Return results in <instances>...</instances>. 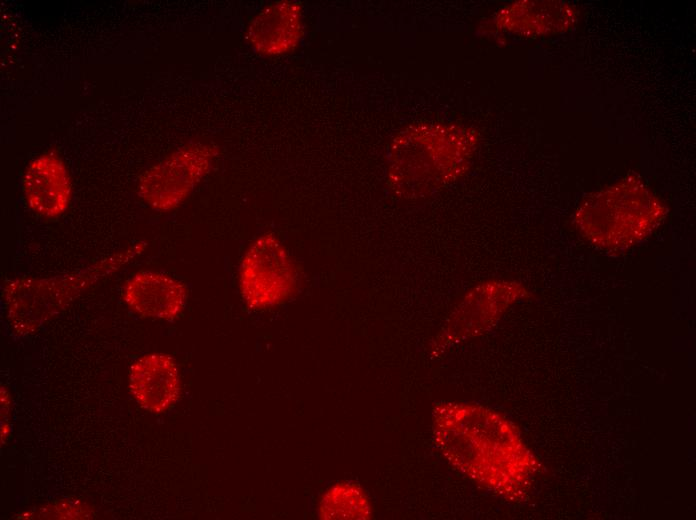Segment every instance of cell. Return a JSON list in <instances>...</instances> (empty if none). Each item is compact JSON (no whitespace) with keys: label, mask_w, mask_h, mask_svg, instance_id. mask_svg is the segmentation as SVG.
Instances as JSON below:
<instances>
[{"label":"cell","mask_w":696,"mask_h":520,"mask_svg":"<svg viewBox=\"0 0 696 520\" xmlns=\"http://www.w3.org/2000/svg\"><path fill=\"white\" fill-rule=\"evenodd\" d=\"M523 290L514 283L488 282L470 292L451 315L439 338L445 345L482 333L519 298Z\"/></svg>","instance_id":"obj_6"},{"label":"cell","mask_w":696,"mask_h":520,"mask_svg":"<svg viewBox=\"0 0 696 520\" xmlns=\"http://www.w3.org/2000/svg\"><path fill=\"white\" fill-rule=\"evenodd\" d=\"M146 246L145 242H135L65 275L50 278L23 276L7 281L2 297L9 324L20 334L36 331L78 295L140 256Z\"/></svg>","instance_id":"obj_3"},{"label":"cell","mask_w":696,"mask_h":520,"mask_svg":"<svg viewBox=\"0 0 696 520\" xmlns=\"http://www.w3.org/2000/svg\"><path fill=\"white\" fill-rule=\"evenodd\" d=\"M238 283L245 304L255 310L280 305L294 294L297 268L276 235L264 233L252 241L241 259Z\"/></svg>","instance_id":"obj_4"},{"label":"cell","mask_w":696,"mask_h":520,"mask_svg":"<svg viewBox=\"0 0 696 520\" xmlns=\"http://www.w3.org/2000/svg\"><path fill=\"white\" fill-rule=\"evenodd\" d=\"M370 501L365 491L352 482H341L323 495L319 504L321 519H369Z\"/></svg>","instance_id":"obj_11"},{"label":"cell","mask_w":696,"mask_h":520,"mask_svg":"<svg viewBox=\"0 0 696 520\" xmlns=\"http://www.w3.org/2000/svg\"><path fill=\"white\" fill-rule=\"evenodd\" d=\"M180 389L177 364L168 354H144L130 367L129 390L134 399L151 413L168 410L177 401Z\"/></svg>","instance_id":"obj_9"},{"label":"cell","mask_w":696,"mask_h":520,"mask_svg":"<svg viewBox=\"0 0 696 520\" xmlns=\"http://www.w3.org/2000/svg\"><path fill=\"white\" fill-rule=\"evenodd\" d=\"M432 433L444 459L474 483L513 501L529 492L537 458L499 412L475 403L442 401L432 410Z\"/></svg>","instance_id":"obj_1"},{"label":"cell","mask_w":696,"mask_h":520,"mask_svg":"<svg viewBox=\"0 0 696 520\" xmlns=\"http://www.w3.org/2000/svg\"><path fill=\"white\" fill-rule=\"evenodd\" d=\"M301 5L282 0L271 3L251 20L246 39L259 54L278 56L291 52L302 35Z\"/></svg>","instance_id":"obj_10"},{"label":"cell","mask_w":696,"mask_h":520,"mask_svg":"<svg viewBox=\"0 0 696 520\" xmlns=\"http://www.w3.org/2000/svg\"><path fill=\"white\" fill-rule=\"evenodd\" d=\"M216 154L213 146L200 143L177 149L141 174L139 197L155 210H174L209 172Z\"/></svg>","instance_id":"obj_5"},{"label":"cell","mask_w":696,"mask_h":520,"mask_svg":"<svg viewBox=\"0 0 696 520\" xmlns=\"http://www.w3.org/2000/svg\"><path fill=\"white\" fill-rule=\"evenodd\" d=\"M122 300L138 315L171 321L184 310L188 288L182 281L159 271L141 270L124 283Z\"/></svg>","instance_id":"obj_8"},{"label":"cell","mask_w":696,"mask_h":520,"mask_svg":"<svg viewBox=\"0 0 696 520\" xmlns=\"http://www.w3.org/2000/svg\"><path fill=\"white\" fill-rule=\"evenodd\" d=\"M22 192L28 208L37 216L55 219L69 207L72 183L65 162L55 153L34 158L22 177Z\"/></svg>","instance_id":"obj_7"},{"label":"cell","mask_w":696,"mask_h":520,"mask_svg":"<svg viewBox=\"0 0 696 520\" xmlns=\"http://www.w3.org/2000/svg\"><path fill=\"white\" fill-rule=\"evenodd\" d=\"M665 208L636 178H625L587 200L576 221L582 235L608 251L624 250L646 239L660 225Z\"/></svg>","instance_id":"obj_2"},{"label":"cell","mask_w":696,"mask_h":520,"mask_svg":"<svg viewBox=\"0 0 696 520\" xmlns=\"http://www.w3.org/2000/svg\"><path fill=\"white\" fill-rule=\"evenodd\" d=\"M11 401L8 392L5 388L1 389V439L2 443L6 442L10 432V423L8 417L10 415Z\"/></svg>","instance_id":"obj_12"}]
</instances>
